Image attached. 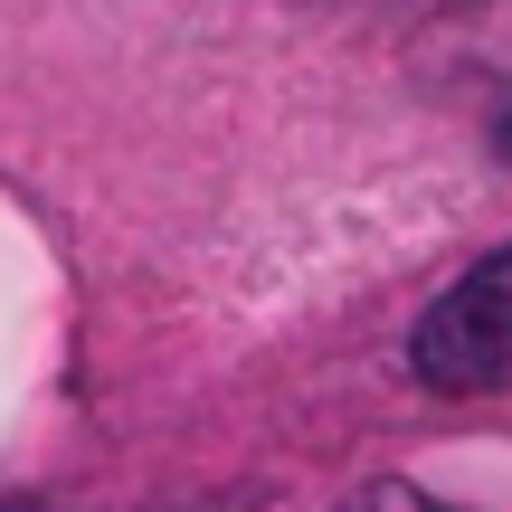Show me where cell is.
<instances>
[{
    "label": "cell",
    "instance_id": "6da1fadb",
    "mask_svg": "<svg viewBox=\"0 0 512 512\" xmlns=\"http://www.w3.org/2000/svg\"><path fill=\"white\" fill-rule=\"evenodd\" d=\"M418 380L437 399H484V389H512V247H494L465 285H446L418 323Z\"/></svg>",
    "mask_w": 512,
    "mask_h": 512
},
{
    "label": "cell",
    "instance_id": "3957f363",
    "mask_svg": "<svg viewBox=\"0 0 512 512\" xmlns=\"http://www.w3.org/2000/svg\"><path fill=\"white\" fill-rule=\"evenodd\" d=\"M494 152H503V162H512V105H503V124H494Z\"/></svg>",
    "mask_w": 512,
    "mask_h": 512
},
{
    "label": "cell",
    "instance_id": "7a4b0ae2",
    "mask_svg": "<svg viewBox=\"0 0 512 512\" xmlns=\"http://www.w3.org/2000/svg\"><path fill=\"white\" fill-rule=\"evenodd\" d=\"M446 76H475V86H512V0H437L427 10Z\"/></svg>",
    "mask_w": 512,
    "mask_h": 512
}]
</instances>
